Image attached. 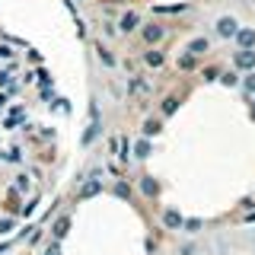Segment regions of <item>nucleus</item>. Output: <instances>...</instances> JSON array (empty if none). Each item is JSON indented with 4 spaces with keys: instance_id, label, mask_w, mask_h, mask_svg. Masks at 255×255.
<instances>
[{
    "instance_id": "nucleus-20",
    "label": "nucleus",
    "mask_w": 255,
    "mask_h": 255,
    "mask_svg": "<svg viewBox=\"0 0 255 255\" xmlns=\"http://www.w3.org/2000/svg\"><path fill=\"white\" fill-rule=\"evenodd\" d=\"M239 90H243L246 96H255V70L243 74V83H239Z\"/></svg>"
},
{
    "instance_id": "nucleus-25",
    "label": "nucleus",
    "mask_w": 255,
    "mask_h": 255,
    "mask_svg": "<svg viewBox=\"0 0 255 255\" xmlns=\"http://www.w3.org/2000/svg\"><path fill=\"white\" fill-rule=\"evenodd\" d=\"M201 77L207 80V83H214V80H220V67H204Z\"/></svg>"
},
{
    "instance_id": "nucleus-6",
    "label": "nucleus",
    "mask_w": 255,
    "mask_h": 255,
    "mask_svg": "<svg viewBox=\"0 0 255 255\" xmlns=\"http://www.w3.org/2000/svg\"><path fill=\"white\" fill-rule=\"evenodd\" d=\"M233 42H236V48H255V29L252 26H239Z\"/></svg>"
},
{
    "instance_id": "nucleus-26",
    "label": "nucleus",
    "mask_w": 255,
    "mask_h": 255,
    "mask_svg": "<svg viewBox=\"0 0 255 255\" xmlns=\"http://www.w3.org/2000/svg\"><path fill=\"white\" fill-rule=\"evenodd\" d=\"M13 227H16V220L13 217H3V220H0V236H3V233H13Z\"/></svg>"
},
{
    "instance_id": "nucleus-12",
    "label": "nucleus",
    "mask_w": 255,
    "mask_h": 255,
    "mask_svg": "<svg viewBox=\"0 0 255 255\" xmlns=\"http://www.w3.org/2000/svg\"><path fill=\"white\" fill-rule=\"evenodd\" d=\"M188 51L195 54V58H201V54L211 51V38H207V35H195V38L188 42Z\"/></svg>"
},
{
    "instance_id": "nucleus-21",
    "label": "nucleus",
    "mask_w": 255,
    "mask_h": 255,
    "mask_svg": "<svg viewBox=\"0 0 255 255\" xmlns=\"http://www.w3.org/2000/svg\"><path fill=\"white\" fill-rule=\"evenodd\" d=\"M118 163H128V159H131V140H128V137H122V140H118Z\"/></svg>"
},
{
    "instance_id": "nucleus-17",
    "label": "nucleus",
    "mask_w": 255,
    "mask_h": 255,
    "mask_svg": "<svg viewBox=\"0 0 255 255\" xmlns=\"http://www.w3.org/2000/svg\"><path fill=\"white\" fill-rule=\"evenodd\" d=\"M112 195H115V198H122V201H131V198H134V188L128 185L125 179H118L115 185H112Z\"/></svg>"
},
{
    "instance_id": "nucleus-9",
    "label": "nucleus",
    "mask_w": 255,
    "mask_h": 255,
    "mask_svg": "<svg viewBox=\"0 0 255 255\" xmlns=\"http://www.w3.org/2000/svg\"><path fill=\"white\" fill-rule=\"evenodd\" d=\"M182 220L185 217H182V211H175V207H166L163 211V227L166 230H182Z\"/></svg>"
},
{
    "instance_id": "nucleus-18",
    "label": "nucleus",
    "mask_w": 255,
    "mask_h": 255,
    "mask_svg": "<svg viewBox=\"0 0 255 255\" xmlns=\"http://www.w3.org/2000/svg\"><path fill=\"white\" fill-rule=\"evenodd\" d=\"M96 54H99V61H102V67H109V70H112V67H118V58H115V54H112V51H109V48H106V45H96Z\"/></svg>"
},
{
    "instance_id": "nucleus-4",
    "label": "nucleus",
    "mask_w": 255,
    "mask_h": 255,
    "mask_svg": "<svg viewBox=\"0 0 255 255\" xmlns=\"http://www.w3.org/2000/svg\"><path fill=\"white\" fill-rule=\"evenodd\" d=\"M140 22H143V19H140L137 10H125L122 19H118V35H131V32H137Z\"/></svg>"
},
{
    "instance_id": "nucleus-11",
    "label": "nucleus",
    "mask_w": 255,
    "mask_h": 255,
    "mask_svg": "<svg viewBox=\"0 0 255 255\" xmlns=\"http://www.w3.org/2000/svg\"><path fill=\"white\" fill-rule=\"evenodd\" d=\"M179 106H182L179 96H166V99L159 102V118H172L175 112H179Z\"/></svg>"
},
{
    "instance_id": "nucleus-31",
    "label": "nucleus",
    "mask_w": 255,
    "mask_h": 255,
    "mask_svg": "<svg viewBox=\"0 0 255 255\" xmlns=\"http://www.w3.org/2000/svg\"><path fill=\"white\" fill-rule=\"evenodd\" d=\"M246 106H249V115H252V122H255V99H252V96H246Z\"/></svg>"
},
{
    "instance_id": "nucleus-10",
    "label": "nucleus",
    "mask_w": 255,
    "mask_h": 255,
    "mask_svg": "<svg viewBox=\"0 0 255 255\" xmlns=\"http://www.w3.org/2000/svg\"><path fill=\"white\" fill-rule=\"evenodd\" d=\"M67 233H70V214H61V217L51 223V236H54V239L61 243V239L67 236Z\"/></svg>"
},
{
    "instance_id": "nucleus-14",
    "label": "nucleus",
    "mask_w": 255,
    "mask_h": 255,
    "mask_svg": "<svg viewBox=\"0 0 255 255\" xmlns=\"http://www.w3.org/2000/svg\"><path fill=\"white\" fill-rule=\"evenodd\" d=\"M140 131H143V137H150V140H153L156 134L163 131V118H159V115H153V118H143V128H140Z\"/></svg>"
},
{
    "instance_id": "nucleus-23",
    "label": "nucleus",
    "mask_w": 255,
    "mask_h": 255,
    "mask_svg": "<svg viewBox=\"0 0 255 255\" xmlns=\"http://www.w3.org/2000/svg\"><path fill=\"white\" fill-rule=\"evenodd\" d=\"M16 191H19V195H26V191H29V175L26 172H22V175H16V185H13Z\"/></svg>"
},
{
    "instance_id": "nucleus-15",
    "label": "nucleus",
    "mask_w": 255,
    "mask_h": 255,
    "mask_svg": "<svg viewBox=\"0 0 255 255\" xmlns=\"http://www.w3.org/2000/svg\"><path fill=\"white\" fill-rule=\"evenodd\" d=\"M99 137H102V125H99V122H93V125L83 131V137H80V143H83V147H90V143H96Z\"/></svg>"
},
{
    "instance_id": "nucleus-27",
    "label": "nucleus",
    "mask_w": 255,
    "mask_h": 255,
    "mask_svg": "<svg viewBox=\"0 0 255 255\" xmlns=\"http://www.w3.org/2000/svg\"><path fill=\"white\" fill-rule=\"evenodd\" d=\"M131 90H134V93H147V90H150V86H147V83H143V80H140V77H131Z\"/></svg>"
},
{
    "instance_id": "nucleus-30",
    "label": "nucleus",
    "mask_w": 255,
    "mask_h": 255,
    "mask_svg": "<svg viewBox=\"0 0 255 255\" xmlns=\"http://www.w3.org/2000/svg\"><path fill=\"white\" fill-rule=\"evenodd\" d=\"M102 32L112 38V35H118V26H115V22H106V29H102Z\"/></svg>"
},
{
    "instance_id": "nucleus-2",
    "label": "nucleus",
    "mask_w": 255,
    "mask_h": 255,
    "mask_svg": "<svg viewBox=\"0 0 255 255\" xmlns=\"http://www.w3.org/2000/svg\"><path fill=\"white\" fill-rule=\"evenodd\" d=\"M236 29H239V19L236 16H220L217 22H214V32H217V38H223V42H227V38H233L236 35Z\"/></svg>"
},
{
    "instance_id": "nucleus-29",
    "label": "nucleus",
    "mask_w": 255,
    "mask_h": 255,
    "mask_svg": "<svg viewBox=\"0 0 255 255\" xmlns=\"http://www.w3.org/2000/svg\"><path fill=\"white\" fill-rule=\"evenodd\" d=\"M45 255H61V243H58V239H54V243L45 249Z\"/></svg>"
},
{
    "instance_id": "nucleus-1",
    "label": "nucleus",
    "mask_w": 255,
    "mask_h": 255,
    "mask_svg": "<svg viewBox=\"0 0 255 255\" xmlns=\"http://www.w3.org/2000/svg\"><path fill=\"white\" fill-rule=\"evenodd\" d=\"M140 42L147 48H159V42H163L166 35H169V29L163 26V22H140Z\"/></svg>"
},
{
    "instance_id": "nucleus-3",
    "label": "nucleus",
    "mask_w": 255,
    "mask_h": 255,
    "mask_svg": "<svg viewBox=\"0 0 255 255\" xmlns=\"http://www.w3.org/2000/svg\"><path fill=\"white\" fill-rule=\"evenodd\" d=\"M233 67L239 70V74L255 70V48H239V51L233 54Z\"/></svg>"
},
{
    "instance_id": "nucleus-19",
    "label": "nucleus",
    "mask_w": 255,
    "mask_h": 255,
    "mask_svg": "<svg viewBox=\"0 0 255 255\" xmlns=\"http://www.w3.org/2000/svg\"><path fill=\"white\" fill-rule=\"evenodd\" d=\"M201 230H204V220L201 217H185V220H182V233L195 236V233H201Z\"/></svg>"
},
{
    "instance_id": "nucleus-13",
    "label": "nucleus",
    "mask_w": 255,
    "mask_h": 255,
    "mask_svg": "<svg viewBox=\"0 0 255 255\" xmlns=\"http://www.w3.org/2000/svg\"><path fill=\"white\" fill-rule=\"evenodd\" d=\"M96 195H102V182L96 179V172H93V179H86L83 188H80V198L86 201V198H96Z\"/></svg>"
},
{
    "instance_id": "nucleus-22",
    "label": "nucleus",
    "mask_w": 255,
    "mask_h": 255,
    "mask_svg": "<svg viewBox=\"0 0 255 255\" xmlns=\"http://www.w3.org/2000/svg\"><path fill=\"white\" fill-rule=\"evenodd\" d=\"M195 64H198V58H195L191 51H185V54L179 58V70H195Z\"/></svg>"
},
{
    "instance_id": "nucleus-28",
    "label": "nucleus",
    "mask_w": 255,
    "mask_h": 255,
    "mask_svg": "<svg viewBox=\"0 0 255 255\" xmlns=\"http://www.w3.org/2000/svg\"><path fill=\"white\" fill-rule=\"evenodd\" d=\"M179 255H198V246H195V243H185V246L179 249Z\"/></svg>"
},
{
    "instance_id": "nucleus-7",
    "label": "nucleus",
    "mask_w": 255,
    "mask_h": 255,
    "mask_svg": "<svg viewBox=\"0 0 255 255\" xmlns=\"http://www.w3.org/2000/svg\"><path fill=\"white\" fill-rule=\"evenodd\" d=\"M137 188H140L143 198H150V201H153V198H159V182L153 179V175H143V179L137 182Z\"/></svg>"
},
{
    "instance_id": "nucleus-5",
    "label": "nucleus",
    "mask_w": 255,
    "mask_h": 255,
    "mask_svg": "<svg viewBox=\"0 0 255 255\" xmlns=\"http://www.w3.org/2000/svg\"><path fill=\"white\" fill-rule=\"evenodd\" d=\"M163 64H166V51H159V48H147V51H143V67L159 70Z\"/></svg>"
},
{
    "instance_id": "nucleus-8",
    "label": "nucleus",
    "mask_w": 255,
    "mask_h": 255,
    "mask_svg": "<svg viewBox=\"0 0 255 255\" xmlns=\"http://www.w3.org/2000/svg\"><path fill=\"white\" fill-rule=\"evenodd\" d=\"M150 153H153V143H150V137H140L131 143V156L134 159H147Z\"/></svg>"
},
{
    "instance_id": "nucleus-24",
    "label": "nucleus",
    "mask_w": 255,
    "mask_h": 255,
    "mask_svg": "<svg viewBox=\"0 0 255 255\" xmlns=\"http://www.w3.org/2000/svg\"><path fill=\"white\" fill-rule=\"evenodd\" d=\"M3 159H6V163H19V159H22V150H19V147H10V150L3 153Z\"/></svg>"
},
{
    "instance_id": "nucleus-32",
    "label": "nucleus",
    "mask_w": 255,
    "mask_h": 255,
    "mask_svg": "<svg viewBox=\"0 0 255 255\" xmlns=\"http://www.w3.org/2000/svg\"><path fill=\"white\" fill-rule=\"evenodd\" d=\"M252 99H255V96H252Z\"/></svg>"
},
{
    "instance_id": "nucleus-16",
    "label": "nucleus",
    "mask_w": 255,
    "mask_h": 255,
    "mask_svg": "<svg viewBox=\"0 0 255 255\" xmlns=\"http://www.w3.org/2000/svg\"><path fill=\"white\" fill-rule=\"evenodd\" d=\"M220 83L227 86V90H236V86L243 83V74H239L236 67H233V70H223V74H220Z\"/></svg>"
}]
</instances>
